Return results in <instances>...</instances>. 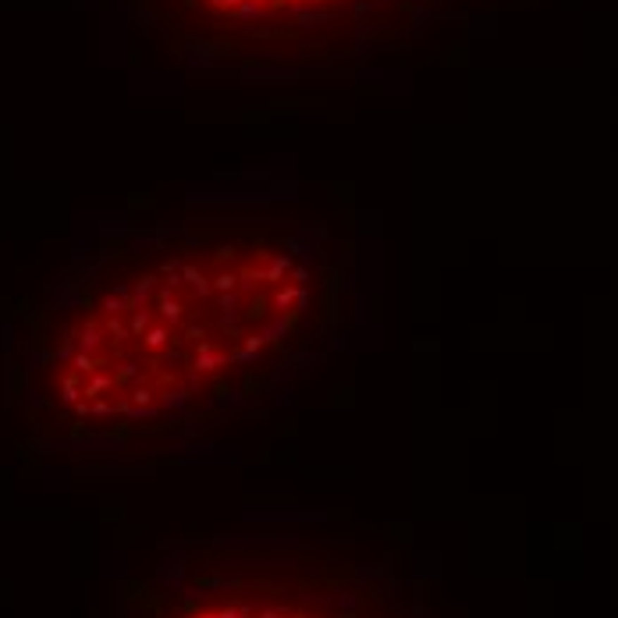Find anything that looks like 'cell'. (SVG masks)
<instances>
[{"mask_svg":"<svg viewBox=\"0 0 618 618\" xmlns=\"http://www.w3.org/2000/svg\"><path fill=\"white\" fill-rule=\"evenodd\" d=\"M316 285L302 252L256 235L153 252L64 323L54 391L100 419L178 409L288 348L316 309Z\"/></svg>","mask_w":618,"mask_h":618,"instance_id":"obj_1","label":"cell"},{"mask_svg":"<svg viewBox=\"0 0 618 618\" xmlns=\"http://www.w3.org/2000/svg\"><path fill=\"white\" fill-rule=\"evenodd\" d=\"M189 618H327V614L299 604H274V600H221L192 611Z\"/></svg>","mask_w":618,"mask_h":618,"instance_id":"obj_3","label":"cell"},{"mask_svg":"<svg viewBox=\"0 0 618 618\" xmlns=\"http://www.w3.org/2000/svg\"><path fill=\"white\" fill-rule=\"evenodd\" d=\"M203 4L231 22H271V18H288V15H306L320 11L341 0H203Z\"/></svg>","mask_w":618,"mask_h":618,"instance_id":"obj_2","label":"cell"}]
</instances>
